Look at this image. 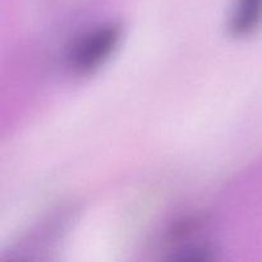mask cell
I'll return each instance as SVG.
<instances>
[{
  "label": "cell",
  "mask_w": 262,
  "mask_h": 262,
  "mask_svg": "<svg viewBox=\"0 0 262 262\" xmlns=\"http://www.w3.org/2000/svg\"><path fill=\"white\" fill-rule=\"evenodd\" d=\"M122 31L118 25L109 23L94 28L82 36L69 55L71 67L78 73H89L101 66L119 43Z\"/></svg>",
  "instance_id": "1"
},
{
  "label": "cell",
  "mask_w": 262,
  "mask_h": 262,
  "mask_svg": "<svg viewBox=\"0 0 262 262\" xmlns=\"http://www.w3.org/2000/svg\"><path fill=\"white\" fill-rule=\"evenodd\" d=\"M262 23V0H235L229 27L234 35H250Z\"/></svg>",
  "instance_id": "2"
},
{
  "label": "cell",
  "mask_w": 262,
  "mask_h": 262,
  "mask_svg": "<svg viewBox=\"0 0 262 262\" xmlns=\"http://www.w3.org/2000/svg\"><path fill=\"white\" fill-rule=\"evenodd\" d=\"M176 262H211V255L207 250H193L179 257Z\"/></svg>",
  "instance_id": "3"
}]
</instances>
